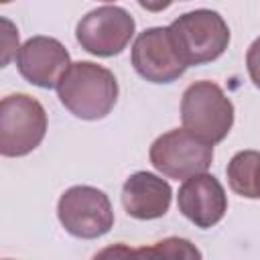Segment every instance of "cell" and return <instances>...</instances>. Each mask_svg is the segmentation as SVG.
<instances>
[{"label": "cell", "instance_id": "obj_1", "mask_svg": "<svg viewBox=\"0 0 260 260\" xmlns=\"http://www.w3.org/2000/svg\"><path fill=\"white\" fill-rule=\"evenodd\" d=\"M57 98L79 120H102L118 102L116 75L93 61H75L57 85Z\"/></svg>", "mask_w": 260, "mask_h": 260}, {"label": "cell", "instance_id": "obj_2", "mask_svg": "<svg viewBox=\"0 0 260 260\" xmlns=\"http://www.w3.org/2000/svg\"><path fill=\"white\" fill-rule=\"evenodd\" d=\"M169 30L187 67L219 59L230 45V26L223 16L209 8H197L177 16Z\"/></svg>", "mask_w": 260, "mask_h": 260}, {"label": "cell", "instance_id": "obj_3", "mask_svg": "<svg viewBox=\"0 0 260 260\" xmlns=\"http://www.w3.org/2000/svg\"><path fill=\"white\" fill-rule=\"evenodd\" d=\"M183 128L209 144L221 142L234 126V104L213 81L191 83L181 98Z\"/></svg>", "mask_w": 260, "mask_h": 260}, {"label": "cell", "instance_id": "obj_4", "mask_svg": "<svg viewBox=\"0 0 260 260\" xmlns=\"http://www.w3.org/2000/svg\"><path fill=\"white\" fill-rule=\"evenodd\" d=\"M47 112L43 104L26 93H10L0 102V152L2 156H24L32 152L47 134Z\"/></svg>", "mask_w": 260, "mask_h": 260}, {"label": "cell", "instance_id": "obj_5", "mask_svg": "<svg viewBox=\"0 0 260 260\" xmlns=\"http://www.w3.org/2000/svg\"><path fill=\"white\" fill-rule=\"evenodd\" d=\"M148 156L152 167L165 177L187 181L207 173L213 160V144L185 128H175L160 134L150 144Z\"/></svg>", "mask_w": 260, "mask_h": 260}, {"label": "cell", "instance_id": "obj_6", "mask_svg": "<svg viewBox=\"0 0 260 260\" xmlns=\"http://www.w3.org/2000/svg\"><path fill=\"white\" fill-rule=\"evenodd\" d=\"M57 217L67 234L81 240H95L114 228V209L108 195L89 185H75L61 193Z\"/></svg>", "mask_w": 260, "mask_h": 260}, {"label": "cell", "instance_id": "obj_7", "mask_svg": "<svg viewBox=\"0 0 260 260\" xmlns=\"http://www.w3.org/2000/svg\"><path fill=\"white\" fill-rule=\"evenodd\" d=\"M134 30L136 22L126 8L104 4L81 16L75 26V39L83 51L95 57H114L128 47Z\"/></svg>", "mask_w": 260, "mask_h": 260}, {"label": "cell", "instance_id": "obj_8", "mask_svg": "<svg viewBox=\"0 0 260 260\" xmlns=\"http://www.w3.org/2000/svg\"><path fill=\"white\" fill-rule=\"evenodd\" d=\"M130 63L134 71L150 83H173L187 71L169 26H150L142 30L134 39Z\"/></svg>", "mask_w": 260, "mask_h": 260}, {"label": "cell", "instance_id": "obj_9", "mask_svg": "<svg viewBox=\"0 0 260 260\" xmlns=\"http://www.w3.org/2000/svg\"><path fill=\"white\" fill-rule=\"evenodd\" d=\"M16 67L28 83L43 89H57L61 77L71 67V57L61 41L37 35L24 41L20 47L16 55Z\"/></svg>", "mask_w": 260, "mask_h": 260}, {"label": "cell", "instance_id": "obj_10", "mask_svg": "<svg viewBox=\"0 0 260 260\" xmlns=\"http://www.w3.org/2000/svg\"><path fill=\"white\" fill-rule=\"evenodd\" d=\"M179 211L197 228L207 230L219 223L228 211V195L223 185L209 173L195 175L179 187Z\"/></svg>", "mask_w": 260, "mask_h": 260}, {"label": "cell", "instance_id": "obj_11", "mask_svg": "<svg viewBox=\"0 0 260 260\" xmlns=\"http://www.w3.org/2000/svg\"><path fill=\"white\" fill-rule=\"evenodd\" d=\"M173 199V189L167 179L138 171L130 175L122 185V205L134 219H158L162 217Z\"/></svg>", "mask_w": 260, "mask_h": 260}, {"label": "cell", "instance_id": "obj_12", "mask_svg": "<svg viewBox=\"0 0 260 260\" xmlns=\"http://www.w3.org/2000/svg\"><path fill=\"white\" fill-rule=\"evenodd\" d=\"M230 189L246 199H260V152L240 150L225 167Z\"/></svg>", "mask_w": 260, "mask_h": 260}, {"label": "cell", "instance_id": "obj_13", "mask_svg": "<svg viewBox=\"0 0 260 260\" xmlns=\"http://www.w3.org/2000/svg\"><path fill=\"white\" fill-rule=\"evenodd\" d=\"M154 246L162 252L165 260H203L199 248L185 238H177V236L165 238Z\"/></svg>", "mask_w": 260, "mask_h": 260}, {"label": "cell", "instance_id": "obj_14", "mask_svg": "<svg viewBox=\"0 0 260 260\" xmlns=\"http://www.w3.org/2000/svg\"><path fill=\"white\" fill-rule=\"evenodd\" d=\"M2 24V67H6L10 63V59L18 55L20 47H18V28L12 24V20H8L6 16L0 18Z\"/></svg>", "mask_w": 260, "mask_h": 260}, {"label": "cell", "instance_id": "obj_15", "mask_svg": "<svg viewBox=\"0 0 260 260\" xmlns=\"http://www.w3.org/2000/svg\"><path fill=\"white\" fill-rule=\"evenodd\" d=\"M246 69H248V75L252 79V83L260 89V37L252 41V45L248 47V53H246Z\"/></svg>", "mask_w": 260, "mask_h": 260}, {"label": "cell", "instance_id": "obj_16", "mask_svg": "<svg viewBox=\"0 0 260 260\" xmlns=\"http://www.w3.org/2000/svg\"><path fill=\"white\" fill-rule=\"evenodd\" d=\"M132 252H134V248H130L126 244H112V246L100 250L91 260H132Z\"/></svg>", "mask_w": 260, "mask_h": 260}, {"label": "cell", "instance_id": "obj_17", "mask_svg": "<svg viewBox=\"0 0 260 260\" xmlns=\"http://www.w3.org/2000/svg\"><path fill=\"white\" fill-rule=\"evenodd\" d=\"M132 260H165V256L156 246H140L134 248Z\"/></svg>", "mask_w": 260, "mask_h": 260}, {"label": "cell", "instance_id": "obj_18", "mask_svg": "<svg viewBox=\"0 0 260 260\" xmlns=\"http://www.w3.org/2000/svg\"><path fill=\"white\" fill-rule=\"evenodd\" d=\"M4 260H10V258H4Z\"/></svg>", "mask_w": 260, "mask_h": 260}]
</instances>
